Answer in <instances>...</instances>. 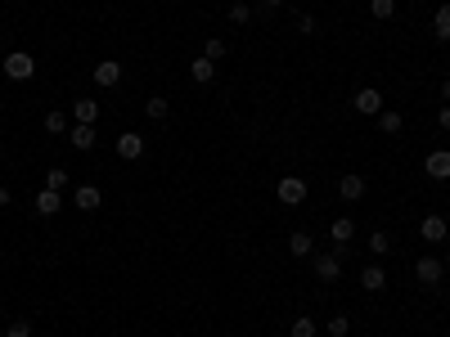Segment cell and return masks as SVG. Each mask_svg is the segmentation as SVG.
Here are the masks:
<instances>
[{
    "instance_id": "37",
    "label": "cell",
    "mask_w": 450,
    "mask_h": 337,
    "mask_svg": "<svg viewBox=\"0 0 450 337\" xmlns=\"http://www.w3.org/2000/svg\"><path fill=\"white\" fill-rule=\"evenodd\" d=\"M45 337H59V333H45Z\"/></svg>"
},
{
    "instance_id": "26",
    "label": "cell",
    "mask_w": 450,
    "mask_h": 337,
    "mask_svg": "<svg viewBox=\"0 0 450 337\" xmlns=\"http://www.w3.org/2000/svg\"><path fill=\"white\" fill-rule=\"evenodd\" d=\"M369 14H374L378 23H383V18H392V14H396V0H369Z\"/></svg>"
},
{
    "instance_id": "24",
    "label": "cell",
    "mask_w": 450,
    "mask_h": 337,
    "mask_svg": "<svg viewBox=\"0 0 450 337\" xmlns=\"http://www.w3.org/2000/svg\"><path fill=\"white\" fill-rule=\"evenodd\" d=\"M369 252H374V256H387V252H392V238L383 234V229H374V234H369Z\"/></svg>"
},
{
    "instance_id": "18",
    "label": "cell",
    "mask_w": 450,
    "mask_h": 337,
    "mask_svg": "<svg viewBox=\"0 0 450 337\" xmlns=\"http://www.w3.org/2000/svg\"><path fill=\"white\" fill-rule=\"evenodd\" d=\"M72 202H77V207H81V211H95V207H99V202H104V194H99V189H95V185H77Z\"/></svg>"
},
{
    "instance_id": "4",
    "label": "cell",
    "mask_w": 450,
    "mask_h": 337,
    "mask_svg": "<svg viewBox=\"0 0 450 337\" xmlns=\"http://www.w3.org/2000/svg\"><path fill=\"white\" fill-rule=\"evenodd\" d=\"M351 108H356L360 117H378V113H383V94L374 90V85H365V90L351 94Z\"/></svg>"
},
{
    "instance_id": "31",
    "label": "cell",
    "mask_w": 450,
    "mask_h": 337,
    "mask_svg": "<svg viewBox=\"0 0 450 337\" xmlns=\"http://www.w3.org/2000/svg\"><path fill=\"white\" fill-rule=\"evenodd\" d=\"M298 32H302V36L315 32V18H311V14H298Z\"/></svg>"
},
{
    "instance_id": "35",
    "label": "cell",
    "mask_w": 450,
    "mask_h": 337,
    "mask_svg": "<svg viewBox=\"0 0 450 337\" xmlns=\"http://www.w3.org/2000/svg\"><path fill=\"white\" fill-rule=\"evenodd\" d=\"M5 202H9V189H0V207H5Z\"/></svg>"
},
{
    "instance_id": "20",
    "label": "cell",
    "mask_w": 450,
    "mask_h": 337,
    "mask_svg": "<svg viewBox=\"0 0 450 337\" xmlns=\"http://www.w3.org/2000/svg\"><path fill=\"white\" fill-rule=\"evenodd\" d=\"M401 126H405V117H401V113H392V108L378 113V131L383 135H401Z\"/></svg>"
},
{
    "instance_id": "8",
    "label": "cell",
    "mask_w": 450,
    "mask_h": 337,
    "mask_svg": "<svg viewBox=\"0 0 450 337\" xmlns=\"http://www.w3.org/2000/svg\"><path fill=\"white\" fill-rule=\"evenodd\" d=\"M140 153H145V135H136V131H122V135H118V158L136 162Z\"/></svg>"
},
{
    "instance_id": "38",
    "label": "cell",
    "mask_w": 450,
    "mask_h": 337,
    "mask_svg": "<svg viewBox=\"0 0 450 337\" xmlns=\"http://www.w3.org/2000/svg\"><path fill=\"white\" fill-rule=\"evenodd\" d=\"M446 220H450V211H446Z\"/></svg>"
},
{
    "instance_id": "14",
    "label": "cell",
    "mask_w": 450,
    "mask_h": 337,
    "mask_svg": "<svg viewBox=\"0 0 450 337\" xmlns=\"http://www.w3.org/2000/svg\"><path fill=\"white\" fill-rule=\"evenodd\" d=\"M72 117L81 122V126H95V117H99V99H72Z\"/></svg>"
},
{
    "instance_id": "2",
    "label": "cell",
    "mask_w": 450,
    "mask_h": 337,
    "mask_svg": "<svg viewBox=\"0 0 450 337\" xmlns=\"http://www.w3.org/2000/svg\"><path fill=\"white\" fill-rule=\"evenodd\" d=\"M311 270H315V279H320V283H338V279H342L338 252H315L311 256Z\"/></svg>"
},
{
    "instance_id": "3",
    "label": "cell",
    "mask_w": 450,
    "mask_h": 337,
    "mask_svg": "<svg viewBox=\"0 0 450 337\" xmlns=\"http://www.w3.org/2000/svg\"><path fill=\"white\" fill-rule=\"evenodd\" d=\"M275 194H280L284 207H298V202H306V194H311V185H306L302 176H284L280 185H275Z\"/></svg>"
},
{
    "instance_id": "16",
    "label": "cell",
    "mask_w": 450,
    "mask_h": 337,
    "mask_svg": "<svg viewBox=\"0 0 450 337\" xmlns=\"http://www.w3.org/2000/svg\"><path fill=\"white\" fill-rule=\"evenodd\" d=\"M36 211H41V216L63 211V194H59V189H41V194H36Z\"/></svg>"
},
{
    "instance_id": "28",
    "label": "cell",
    "mask_w": 450,
    "mask_h": 337,
    "mask_svg": "<svg viewBox=\"0 0 450 337\" xmlns=\"http://www.w3.org/2000/svg\"><path fill=\"white\" fill-rule=\"evenodd\" d=\"M248 18H252V9H248L243 0H234V5H230V23H234V27H243Z\"/></svg>"
},
{
    "instance_id": "17",
    "label": "cell",
    "mask_w": 450,
    "mask_h": 337,
    "mask_svg": "<svg viewBox=\"0 0 450 337\" xmlns=\"http://www.w3.org/2000/svg\"><path fill=\"white\" fill-rule=\"evenodd\" d=\"M289 252L298 256V261H306V256H315V238L306 234V229H298V234L289 238Z\"/></svg>"
},
{
    "instance_id": "30",
    "label": "cell",
    "mask_w": 450,
    "mask_h": 337,
    "mask_svg": "<svg viewBox=\"0 0 450 337\" xmlns=\"http://www.w3.org/2000/svg\"><path fill=\"white\" fill-rule=\"evenodd\" d=\"M5 337H32V324H27V320H14L5 329Z\"/></svg>"
},
{
    "instance_id": "5",
    "label": "cell",
    "mask_w": 450,
    "mask_h": 337,
    "mask_svg": "<svg viewBox=\"0 0 450 337\" xmlns=\"http://www.w3.org/2000/svg\"><path fill=\"white\" fill-rule=\"evenodd\" d=\"M442 270H446L442 256H419V261H415V279L433 288V283H442Z\"/></svg>"
},
{
    "instance_id": "34",
    "label": "cell",
    "mask_w": 450,
    "mask_h": 337,
    "mask_svg": "<svg viewBox=\"0 0 450 337\" xmlns=\"http://www.w3.org/2000/svg\"><path fill=\"white\" fill-rule=\"evenodd\" d=\"M262 5H266V9H280V5H284V0H262Z\"/></svg>"
},
{
    "instance_id": "1",
    "label": "cell",
    "mask_w": 450,
    "mask_h": 337,
    "mask_svg": "<svg viewBox=\"0 0 450 337\" xmlns=\"http://www.w3.org/2000/svg\"><path fill=\"white\" fill-rule=\"evenodd\" d=\"M0 67H5V76H9V81H32V72H36V59H32L27 50H14V54H9V59L0 63Z\"/></svg>"
},
{
    "instance_id": "21",
    "label": "cell",
    "mask_w": 450,
    "mask_h": 337,
    "mask_svg": "<svg viewBox=\"0 0 450 337\" xmlns=\"http://www.w3.org/2000/svg\"><path fill=\"white\" fill-rule=\"evenodd\" d=\"M167 113H171V104L162 99V94H153V99H145V117H149V122H162Z\"/></svg>"
},
{
    "instance_id": "23",
    "label": "cell",
    "mask_w": 450,
    "mask_h": 337,
    "mask_svg": "<svg viewBox=\"0 0 450 337\" xmlns=\"http://www.w3.org/2000/svg\"><path fill=\"white\" fill-rule=\"evenodd\" d=\"M324 333H329V337H347V333H351V320H347V315H329Z\"/></svg>"
},
{
    "instance_id": "11",
    "label": "cell",
    "mask_w": 450,
    "mask_h": 337,
    "mask_svg": "<svg viewBox=\"0 0 450 337\" xmlns=\"http://www.w3.org/2000/svg\"><path fill=\"white\" fill-rule=\"evenodd\" d=\"M329 234H333V252H342V247L351 243V234H356V225H351V216H338L329 225Z\"/></svg>"
},
{
    "instance_id": "12",
    "label": "cell",
    "mask_w": 450,
    "mask_h": 337,
    "mask_svg": "<svg viewBox=\"0 0 450 337\" xmlns=\"http://www.w3.org/2000/svg\"><path fill=\"white\" fill-rule=\"evenodd\" d=\"M122 81V63H113V59H104V63H95V85H118Z\"/></svg>"
},
{
    "instance_id": "25",
    "label": "cell",
    "mask_w": 450,
    "mask_h": 337,
    "mask_svg": "<svg viewBox=\"0 0 450 337\" xmlns=\"http://www.w3.org/2000/svg\"><path fill=\"white\" fill-rule=\"evenodd\" d=\"M45 189H59V194H63V189H68V171L50 167V171H45Z\"/></svg>"
},
{
    "instance_id": "7",
    "label": "cell",
    "mask_w": 450,
    "mask_h": 337,
    "mask_svg": "<svg viewBox=\"0 0 450 337\" xmlns=\"http://www.w3.org/2000/svg\"><path fill=\"white\" fill-rule=\"evenodd\" d=\"M424 171H428L433 180H450V149H433V153L424 158Z\"/></svg>"
},
{
    "instance_id": "32",
    "label": "cell",
    "mask_w": 450,
    "mask_h": 337,
    "mask_svg": "<svg viewBox=\"0 0 450 337\" xmlns=\"http://www.w3.org/2000/svg\"><path fill=\"white\" fill-rule=\"evenodd\" d=\"M437 126L450 131V104H442V108H437Z\"/></svg>"
},
{
    "instance_id": "29",
    "label": "cell",
    "mask_w": 450,
    "mask_h": 337,
    "mask_svg": "<svg viewBox=\"0 0 450 337\" xmlns=\"http://www.w3.org/2000/svg\"><path fill=\"white\" fill-rule=\"evenodd\" d=\"M203 54H207L212 63H216V59H225V41H221V36H212V41L203 45Z\"/></svg>"
},
{
    "instance_id": "36",
    "label": "cell",
    "mask_w": 450,
    "mask_h": 337,
    "mask_svg": "<svg viewBox=\"0 0 450 337\" xmlns=\"http://www.w3.org/2000/svg\"><path fill=\"white\" fill-rule=\"evenodd\" d=\"M446 270H450V252H446Z\"/></svg>"
},
{
    "instance_id": "39",
    "label": "cell",
    "mask_w": 450,
    "mask_h": 337,
    "mask_svg": "<svg viewBox=\"0 0 450 337\" xmlns=\"http://www.w3.org/2000/svg\"><path fill=\"white\" fill-rule=\"evenodd\" d=\"M424 5H428V0H424Z\"/></svg>"
},
{
    "instance_id": "22",
    "label": "cell",
    "mask_w": 450,
    "mask_h": 337,
    "mask_svg": "<svg viewBox=\"0 0 450 337\" xmlns=\"http://www.w3.org/2000/svg\"><path fill=\"white\" fill-rule=\"evenodd\" d=\"M320 329H315V320L311 315H298V320H293V329H289V337H315Z\"/></svg>"
},
{
    "instance_id": "9",
    "label": "cell",
    "mask_w": 450,
    "mask_h": 337,
    "mask_svg": "<svg viewBox=\"0 0 450 337\" xmlns=\"http://www.w3.org/2000/svg\"><path fill=\"white\" fill-rule=\"evenodd\" d=\"M365 189H369L365 176H356V171H347V176L338 180V194L347 198V202H360V198H365Z\"/></svg>"
},
{
    "instance_id": "13",
    "label": "cell",
    "mask_w": 450,
    "mask_h": 337,
    "mask_svg": "<svg viewBox=\"0 0 450 337\" xmlns=\"http://www.w3.org/2000/svg\"><path fill=\"white\" fill-rule=\"evenodd\" d=\"M360 288H365V293H383V288H387V270L383 265H365L360 270Z\"/></svg>"
},
{
    "instance_id": "33",
    "label": "cell",
    "mask_w": 450,
    "mask_h": 337,
    "mask_svg": "<svg viewBox=\"0 0 450 337\" xmlns=\"http://www.w3.org/2000/svg\"><path fill=\"white\" fill-rule=\"evenodd\" d=\"M442 104H450V81H442Z\"/></svg>"
},
{
    "instance_id": "19",
    "label": "cell",
    "mask_w": 450,
    "mask_h": 337,
    "mask_svg": "<svg viewBox=\"0 0 450 337\" xmlns=\"http://www.w3.org/2000/svg\"><path fill=\"white\" fill-rule=\"evenodd\" d=\"M433 36L437 41H450V0H442V9H437V18H433Z\"/></svg>"
},
{
    "instance_id": "15",
    "label": "cell",
    "mask_w": 450,
    "mask_h": 337,
    "mask_svg": "<svg viewBox=\"0 0 450 337\" xmlns=\"http://www.w3.org/2000/svg\"><path fill=\"white\" fill-rule=\"evenodd\" d=\"M189 76H194L198 85H212V76H216V63L207 59V54H198V59L189 63Z\"/></svg>"
},
{
    "instance_id": "6",
    "label": "cell",
    "mask_w": 450,
    "mask_h": 337,
    "mask_svg": "<svg viewBox=\"0 0 450 337\" xmlns=\"http://www.w3.org/2000/svg\"><path fill=\"white\" fill-rule=\"evenodd\" d=\"M419 234H424V243H446V234H450V220L442 216V211H433V216H424Z\"/></svg>"
},
{
    "instance_id": "27",
    "label": "cell",
    "mask_w": 450,
    "mask_h": 337,
    "mask_svg": "<svg viewBox=\"0 0 450 337\" xmlns=\"http://www.w3.org/2000/svg\"><path fill=\"white\" fill-rule=\"evenodd\" d=\"M45 131L50 135H68V117H63V113H45Z\"/></svg>"
},
{
    "instance_id": "40",
    "label": "cell",
    "mask_w": 450,
    "mask_h": 337,
    "mask_svg": "<svg viewBox=\"0 0 450 337\" xmlns=\"http://www.w3.org/2000/svg\"><path fill=\"white\" fill-rule=\"evenodd\" d=\"M0 104H5V99H0Z\"/></svg>"
},
{
    "instance_id": "10",
    "label": "cell",
    "mask_w": 450,
    "mask_h": 337,
    "mask_svg": "<svg viewBox=\"0 0 450 337\" xmlns=\"http://www.w3.org/2000/svg\"><path fill=\"white\" fill-rule=\"evenodd\" d=\"M95 140H99V135H95V126H81V122H77V126L68 131V144L77 153H90L95 149Z\"/></svg>"
}]
</instances>
